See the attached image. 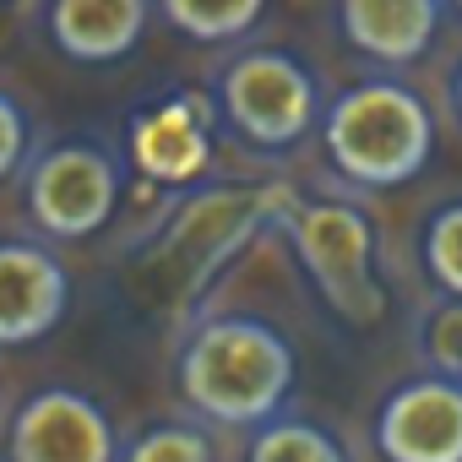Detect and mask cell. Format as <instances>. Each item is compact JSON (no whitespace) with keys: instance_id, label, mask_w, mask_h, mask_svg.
<instances>
[{"instance_id":"cell-3","label":"cell","mask_w":462,"mask_h":462,"mask_svg":"<svg viewBox=\"0 0 462 462\" xmlns=\"http://www.w3.org/2000/svg\"><path fill=\"white\" fill-rule=\"evenodd\" d=\"M207 98L217 109V125L235 142L256 147V152L300 147L310 131H321L327 104H332L327 88H321V71L289 44H245V50H235L212 71Z\"/></svg>"},{"instance_id":"cell-1","label":"cell","mask_w":462,"mask_h":462,"mask_svg":"<svg viewBox=\"0 0 462 462\" xmlns=\"http://www.w3.org/2000/svg\"><path fill=\"white\" fill-rule=\"evenodd\" d=\"M174 381L201 424L256 435L262 424L283 419L300 381V359L294 343L262 316H207L185 332Z\"/></svg>"},{"instance_id":"cell-20","label":"cell","mask_w":462,"mask_h":462,"mask_svg":"<svg viewBox=\"0 0 462 462\" xmlns=\"http://www.w3.org/2000/svg\"><path fill=\"white\" fill-rule=\"evenodd\" d=\"M451 17H462V6H451Z\"/></svg>"},{"instance_id":"cell-17","label":"cell","mask_w":462,"mask_h":462,"mask_svg":"<svg viewBox=\"0 0 462 462\" xmlns=\"http://www.w3.org/2000/svg\"><path fill=\"white\" fill-rule=\"evenodd\" d=\"M419 365L424 375L462 386V300H435L419 316Z\"/></svg>"},{"instance_id":"cell-12","label":"cell","mask_w":462,"mask_h":462,"mask_svg":"<svg viewBox=\"0 0 462 462\" xmlns=\"http://www.w3.org/2000/svg\"><path fill=\"white\" fill-rule=\"evenodd\" d=\"M446 17H451V6H440V0H343L332 12L343 44L375 66L424 60L435 33L446 28Z\"/></svg>"},{"instance_id":"cell-9","label":"cell","mask_w":462,"mask_h":462,"mask_svg":"<svg viewBox=\"0 0 462 462\" xmlns=\"http://www.w3.org/2000/svg\"><path fill=\"white\" fill-rule=\"evenodd\" d=\"M370 435L381 462H462V386L440 375L392 386Z\"/></svg>"},{"instance_id":"cell-19","label":"cell","mask_w":462,"mask_h":462,"mask_svg":"<svg viewBox=\"0 0 462 462\" xmlns=\"http://www.w3.org/2000/svg\"><path fill=\"white\" fill-rule=\"evenodd\" d=\"M451 109H457V120H462V60H457V71H451Z\"/></svg>"},{"instance_id":"cell-6","label":"cell","mask_w":462,"mask_h":462,"mask_svg":"<svg viewBox=\"0 0 462 462\" xmlns=\"http://www.w3.org/2000/svg\"><path fill=\"white\" fill-rule=\"evenodd\" d=\"M289 196V185H196L169 207L152 256L174 262L196 294L235 262V251H245L267 223L283 217Z\"/></svg>"},{"instance_id":"cell-15","label":"cell","mask_w":462,"mask_h":462,"mask_svg":"<svg viewBox=\"0 0 462 462\" xmlns=\"http://www.w3.org/2000/svg\"><path fill=\"white\" fill-rule=\"evenodd\" d=\"M419 262H424V278L435 283L440 300H462V196L457 201H440L424 217Z\"/></svg>"},{"instance_id":"cell-4","label":"cell","mask_w":462,"mask_h":462,"mask_svg":"<svg viewBox=\"0 0 462 462\" xmlns=\"http://www.w3.org/2000/svg\"><path fill=\"white\" fill-rule=\"evenodd\" d=\"M278 228L294 245V262L305 267V278L316 283L321 305L348 321V327H370L386 310V289H381V240L375 223L359 201L343 196H289Z\"/></svg>"},{"instance_id":"cell-11","label":"cell","mask_w":462,"mask_h":462,"mask_svg":"<svg viewBox=\"0 0 462 462\" xmlns=\"http://www.w3.org/2000/svg\"><path fill=\"white\" fill-rule=\"evenodd\" d=\"M44 39L71 66H115L142 50L147 28L158 23V6L147 0H50L39 6Z\"/></svg>"},{"instance_id":"cell-5","label":"cell","mask_w":462,"mask_h":462,"mask_svg":"<svg viewBox=\"0 0 462 462\" xmlns=\"http://www.w3.org/2000/svg\"><path fill=\"white\" fill-rule=\"evenodd\" d=\"M125 152L98 136H66L39 147V158L23 174V212L44 240L77 245L120 212L125 196Z\"/></svg>"},{"instance_id":"cell-2","label":"cell","mask_w":462,"mask_h":462,"mask_svg":"<svg viewBox=\"0 0 462 462\" xmlns=\"http://www.w3.org/2000/svg\"><path fill=\"white\" fill-rule=\"evenodd\" d=\"M327 163L359 190H392L430 169L435 158V115L397 77L348 82L321 120Z\"/></svg>"},{"instance_id":"cell-8","label":"cell","mask_w":462,"mask_h":462,"mask_svg":"<svg viewBox=\"0 0 462 462\" xmlns=\"http://www.w3.org/2000/svg\"><path fill=\"white\" fill-rule=\"evenodd\" d=\"M125 440L98 397L77 386H39L6 430V462H120Z\"/></svg>"},{"instance_id":"cell-13","label":"cell","mask_w":462,"mask_h":462,"mask_svg":"<svg viewBox=\"0 0 462 462\" xmlns=\"http://www.w3.org/2000/svg\"><path fill=\"white\" fill-rule=\"evenodd\" d=\"M158 23L174 28L185 44H240L267 23L262 0H163Z\"/></svg>"},{"instance_id":"cell-18","label":"cell","mask_w":462,"mask_h":462,"mask_svg":"<svg viewBox=\"0 0 462 462\" xmlns=\"http://www.w3.org/2000/svg\"><path fill=\"white\" fill-rule=\"evenodd\" d=\"M33 158H39V115L28 109L23 93L0 82V185L28 174Z\"/></svg>"},{"instance_id":"cell-7","label":"cell","mask_w":462,"mask_h":462,"mask_svg":"<svg viewBox=\"0 0 462 462\" xmlns=\"http://www.w3.org/2000/svg\"><path fill=\"white\" fill-rule=\"evenodd\" d=\"M125 163L163 190H196L212 174L217 158V109L207 93H163L131 109L125 136H120Z\"/></svg>"},{"instance_id":"cell-10","label":"cell","mask_w":462,"mask_h":462,"mask_svg":"<svg viewBox=\"0 0 462 462\" xmlns=\"http://www.w3.org/2000/svg\"><path fill=\"white\" fill-rule=\"evenodd\" d=\"M71 316V273L44 240H0V348L44 343Z\"/></svg>"},{"instance_id":"cell-14","label":"cell","mask_w":462,"mask_h":462,"mask_svg":"<svg viewBox=\"0 0 462 462\" xmlns=\"http://www.w3.org/2000/svg\"><path fill=\"white\" fill-rule=\"evenodd\" d=\"M245 462H348V451L327 424H316L305 413H283L251 435Z\"/></svg>"},{"instance_id":"cell-16","label":"cell","mask_w":462,"mask_h":462,"mask_svg":"<svg viewBox=\"0 0 462 462\" xmlns=\"http://www.w3.org/2000/svg\"><path fill=\"white\" fill-rule=\"evenodd\" d=\"M120 462H217V446L201 430V419H158L125 440Z\"/></svg>"}]
</instances>
